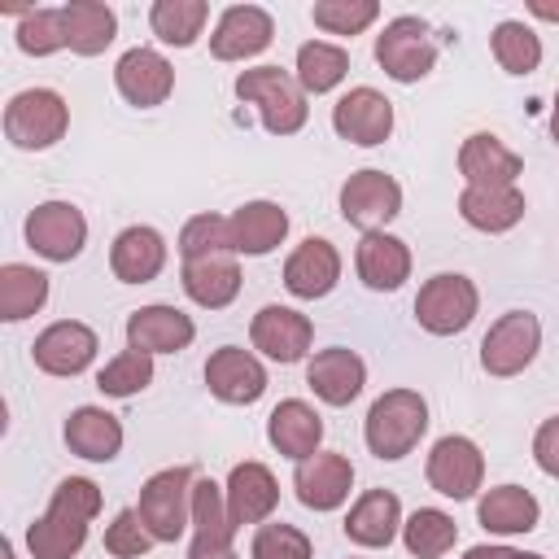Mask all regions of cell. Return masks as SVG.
I'll return each mask as SVG.
<instances>
[{
    "label": "cell",
    "instance_id": "cell-15",
    "mask_svg": "<svg viewBox=\"0 0 559 559\" xmlns=\"http://www.w3.org/2000/svg\"><path fill=\"white\" fill-rule=\"evenodd\" d=\"M114 87L127 105L135 109H157L166 105V96L175 92V66L157 52V48H127L118 61H114Z\"/></svg>",
    "mask_w": 559,
    "mask_h": 559
},
{
    "label": "cell",
    "instance_id": "cell-9",
    "mask_svg": "<svg viewBox=\"0 0 559 559\" xmlns=\"http://www.w3.org/2000/svg\"><path fill=\"white\" fill-rule=\"evenodd\" d=\"M424 476L428 485L441 493V498H454V502H467L480 493L485 485V454L472 437L463 432H445L432 441L428 450V463H424Z\"/></svg>",
    "mask_w": 559,
    "mask_h": 559
},
{
    "label": "cell",
    "instance_id": "cell-6",
    "mask_svg": "<svg viewBox=\"0 0 559 559\" xmlns=\"http://www.w3.org/2000/svg\"><path fill=\"white\" fill-rule=\"evenodd\" d=\"M476 310H480V293L459 271H437L415 293V323L428 336H459V332H467Z\"/></svg>",
    "mask_w": 559,
    "mask_h": 559
},
{
    "label": "cell",
    "instance_id": "cell-28",
    "mask_svg": "<svg viewBox=\"0 0 559 559\" xmlns=\"http://www.w3.org/2000/svg\"><path fill=\"white\" fill-rule=\"evenodd\" d=\"M227 227H231V249L236 253L266 258L288 236V210L280 201H245L227 214Z\"/></svg>",
    "mask_w": 559,
    "mask_h": 559
},
{
    "label": "cell",
    "instance_id": "cell-3",
    "mask_svg": "<svg viewBox=\"0 0 559 559\" xmlns=\"http://www.w3.org/2000/svg\"><path fill=\"white\" fill-rule=\"evenodd\" d=\"M236 96L245 105L258 109L262 127L271 135H297L310 118V105H306V92L297 83V74L280 70V66H253V70H240L236 74Z\"/></svg>",
    "mask_w": 559,
    "mask_h": 559
},
{
    "label": "cell",
    "instance_id": "cell-25",
    "mask_svg": "<svg viewBox=\"0 0 559 559\" xmlns=\"http://www.w3.org/2000/svg\"><path fill=\"white\" fill-rule=\"evenodd\" d=\"M166 266V236L148 223H131L109 245V271L122 284H153Z\"/></svg>",
    "mask_w": 559,
    "mask_h": 559
},
{
    "label": "cell",
    "instance_id": "cell-52",
    "mask_svg": "<svg viewBox=\"0 0 559 559\" xmlns=\"http://www.w3.org/2000/svg\"><path fill=\"white\" fill-rule=\"evenodd\" d=\"M349 559H358V555H349Z\"/></svg>",
    "mask_w": 559,
    "mask_h": 559
},
{
    "label": "cell",
    "instance_id": "cell-45",
    "mask_svg": "<svg viewBox=\"0 0 559 559\" xmlns=\"http://www.w3.org/2000/svg\"><path fill=\"white\" fill-rule=\"evenodd\" d=\"M157 542L148 537V528H144V520H140V511L135 507H122L109 524H105V550L114 555V559H140V555H148Z\"/></svg>",
    "mask_w": 559,
    "mask_h": 559
},
{
    "label": "cell",
    "instance_id": "cell-29",
    "mask_svg": "<svg viewBox=\"0 0 559 559\" xmlns=\"http://www.w3.org/2000/svg\"><path fill=\"white\" fill-rule=\"evenodd\" d=\"M179 284H183L188 301H197L201 310H227V306L240 297L245 275H240L236 253H210V258L183 262Z\"/></svg>",
    "mask_w": 559,
    "mask_h": 559
},
{
    "label": "cell",
    "instance_id": "cell-36",
    "mask_svg": "<svg viewBox=\"0 0 559 559\" xmlns=\"http://www.w3.org/2000/svg\"><path fill=\"white\" fill-rule=\"evenodd\" d=\"M293 74H297V83H301L306 96H323V92H332V87L345 83V74H349V52H345L341 44H328V39H306V44L297 48Z\"/></svg>",
    "mask_w": 559,
    "mask_h": 559
},
{
    "label": "cell",
    "instance_id": "cell-4",
    "mask_svg": "<svg viewBox=\"0 0 559 559\" xmlns=\"http://www.w3.org/2000/svg\"><path fill=\"white\" fill-rule=\"evenodd\" d=\"M192 485H197V472L192 467H162L153 472L144 485H140V520L148 528L153 542L162 546H175L183 533H192Z\"/></svg>",
    "mask_w": 559,
    "mask_h": 559
},
{
    "label": "cell",
    "instance_id": "cell-24",
    "mask_svg": "<svg viewBox=\"0 0 559 559\" xmlns=\"http://www.w3.org/2000/svg\"><path fill=\"white\" fill-rule=\"evenodd\" d=\"M402 520L406 515H402V502H397L393 489H367V493L354 498V507H349L341 528H345V537L354 546L384 550V546H393L402 537Z\"/></svg>",
    "mask_w": 559,
    "mask_h": 559
},
{
    "label": "cell",
    "instance_id": "cell-40",
    "mask_svg": "<svg viewBox=\"0 0 559 559\" xmlns=\"http://www.w3.org/2000/svg\"><path fill=\"white\" fill-rule=\"evenodd\" d=\"M153 384V354H144V349H122V354H114L100 371H96V389L105 393V397H135V393H144Z\"/></svg>",
    "mask_w": 559,
    "mask_h": 559
},
{
    "label": "cell",
    "instance_id": "cell-12",
    "mask_svg": "<svg viewBox=\"0 0 559 559\" xmlns=\"http://www.w3.org/2000/svg\"><path fill=\"white\" fill-rule=\"evenodd\" d=\"M332 131L345 140V144H358V148H376L393 135V100L376 87H349L341 92V100L332 105Z\"/></svg>",
    "mask_w": 559,
    "mask_h": 559
},
{
    "label": "cell",
    "instance_id": "cell-48",
    "mask_svg": "<svg viewBox=\"0 0 559 559\" xmlns=\"http://www.w3.org/2000/svg\"><path fill=\"white\" fill-rule=\"evenodd\" d=\"M528 13L542 22H559V4H546V0H528Z\"/></svg>",
    "mask_w": 559,
    "mask_h": 559
},
{
    "label": "cell",
    "instance_id": "cell-20",
    "mask_svg": "<svg viewBox=\"0 0 559 559\" xmlns=\"http://www.w3.org/2000/svg\"><path fill=\"white\" fill-rule=\"evenodd\" d=\"M341 284V249L328 236H306L284 258V288L297 301H319Z\"/></svg>",
    "mask_w": 559,
    "mask_h": 559
},
{
    "label": "cell",
    "instance_id": "cell-30",
    "mask_svg": "<svg viewBox=\"0 0 559 559\" xmlns=\"http://www.w3.org/2000/svg\"><path fill=\"white\" fill-rule=\"evenodd\" d=\"M70 454L87 459V463H114L122 454V419L109 415L105 406H74L66 415V428H61Z\"/></svg>",
    "mask_w": 559,
    "mask_h": 559
},
{
    "label": "cell",
    "instance_id": "cell-21",
    "mask_svg": "<svg viewBox=\"0 0 559 559\" xmlns=\"http://www.w3.org/2000/svg\"><path fill=\"white\" fill-rule=\"evenodd\" d=\"M192 341H197V323L179 306L153 301V306H140L127 314V345L131 349H144L157 358V354H179Z\"/></svg>",
    "mask_w": 559,
    "mask_h": 559
},
{
    "label": "cell",
    "instance_id": "cell-49",
    "mask_svg": "<svg viewBox=\"0 0 559 559\" xmlns=\"http://www.w3.org/2000/svg\"><path fill=\"white\" fill-rule=\"evenodd\" d=\"M188 559H240L231 546L227 550H197V546H188Z\"/></svg>",
    "mask_w": 559,
    "mask_h": 559
},
{
    "label": "cell",
    "instance_id": "cell-8",
    "mask_svg": "<svg viewBox=\"0 0 559 559\" xmlns=\"http://www.w3.org/2000/svg\"><path fill=\"white\" fill-rule=\"evenodd\" d=\"M542 349V319L533 310H507L489 323L485 341H480V367L498 380L520 376L524 367H533Z\"/></svg>",
    "mask_w": 559,
    "mask_h": 559
},
{
    "label": "cell",
    "instance_id": "cell-41",
    "mask_svg": "<svg viewBox=\"0 0 559 559\" xmlns=\"http://www.w3.org/2000/svg\"><path fill=\"white\" fill-rule=\"evenodd\" d=\"M380 17V4L376 0H314L310 4V22L323 31V35H362L371 22Z\"/></svg>",
    "mask_w": 559,
    "mask_h": 559
},
{
    "label": "cell",
    "instance_id": "cell-47",
    "mask_svg": "<svg viewBox=\"0 0 559 559\" xmlns=\"http://www.w3.org/2000/svg\"><path fill=\"white\" fill-rule=\"evenodd\" d=\"M463 559H546V555L515 550V546H498V542H480V546H467Z\"/></svg>",
    "mask_w": 559,
    "mask_h": 559
},
{
    "label": "cell",
    "instance_id": "cell-7",
    "mask_svg": "<svg viewBox=\"0 0 559 559\" xmlns=\"http://www.w3.org/2000/svg\"><path fill=\"white\" fill-rule=\"evenodd\" d=\"M376 66L393 83H419V79H428L432 66H437V39H432L428 22L415 17V13L389 17L384 31L376 35Z\"/></svg>",
    "mask_w": 559,
    "mask_h": 559
},
{
    "label": "cell",
    "instance_id": "cell-27",
    "mask_svg": "<svg viewBox=\"0 0 559 559\" xmlns=\"http://www.w3.org/2000/svg\"><path fill=\"white\" fill-rule=\"evenodd\" d=\"M266 441L275 454L293 459V463H306L310 454H319L323 445V419L310 402L301 397H284L271 415H266Z\"/></svg>",
    "mask_w": 559,
    "mask_h": 559
},
{
    "label": "cell",
    "instance_id": "cell-10",
    "mask_svg": "<svg viewBox=\"0 0 559 559\" xmlns=\"http://www.w3.org/2000/svg\"><path fill=\"white\" fill-rule=\"evenodd\" d=\"M341 218L358 231H384V223H393L402 214V183L376 166L354 170L341 183Z\"/></svg>",
    "mask_w": 559,
    "mask_h": 559
},
{
    "label": "cell",
    "instance_id": "cell-43",
    "mask_svg": "<svg viewBox=\"0 0 559 559\" xmlns=\"http://www.w3.org/2000/svg\"><path fill=\"white\" fill-rule=\"evenodd\" d=\"M210 253H236L231 249V227L223 214H192L183 227H179V258L183 262H197V258H210Z\"/></svg>",
    "mask_w": 559,
    "mask_h": 559
},
{
    "label": "cell",
    "instance_id": "cell-2",
    "mask_svg": "<svg viewBox=\"0 0 559 559\" xmlns=\"http://www.w3.org/2000/svg\"><path fill=\"white\" fill-rule=\"evenodd\" d=\"M428 432V402L419 389H389L367 406L362 441L380 463L406 459Z\"/></svg>",
    "mask_w": 559,
    "mask_h": 559
},
{
    "label": "cell",
    "instance_id": "cell-50",
    "mask_svg": "<svg viewBox=\"0 0 559 559\" xmlns=\"http://www.w3.org/2000/svg\"><path fill=\"white\" fill-rule=\"evenodd\" d=\"M550 140L559 144V92H555V105H550Z\"/></svg>",
    "mask_w": 559,
    "mask_h": 559
},
{
    "label": "cell",
    "instance_id": "cell-51",
    "mask_svg": "<svg viewBox=\"0 0 559 559\" xmlns=\"http://www.w3.org/2000/svg\"><path fill=\"white\" fill-rule=\"evenodd\" d=\"M0 559H13V542H9V537L0 542Z\"/></svg>",
    "mask_w": 559,
    "mask_h": 559
},
{
    "label": "cell",
    "instance_id": "cell-33",
    "mask_svg": "<svg viewBox=\"0 0 559 559\" xmlns=\"http://www.w3.org/2000/svg\"><path fill=\"white\" fill-rule=\"evenodd\" d=\"M66 17V44L79 57H96L118 39V13L105 0H70L61 4Z\"/></svg>",
    "mask_w": 559,
    "mask_h": 559
},
{
    "label": "cell",
    "instance_id": "cell-14",
    "mask_svg": "<svg viewBox=\"0 0 559 559\" xmlns=\"http://www.w3.org/2000/svg\"><path fill=\"white\" fill-rule=\"evenodd\" d=\"M96 349H100V341H96V332H92L87 323H79V319H57V323H48V328L35 336L31 358H35V367H39L44 376L70 380V376H83V371L96 362Z\"/></svg>",
    "mask_w": 559,
    "mask_h": 559
},
{
    "label": "cell",
    "instance_id": "cell-37",
    "mask_svg": "<svg viewBox=\"0 0 559 559\" xmlns=\"http://www.w3.org/2000/svg\"><path fill=\"white\" fill-rule=\"evenodd\" d=\"M454 542H459V524L441 507H419L402 520V546L415 559H441L454 550Z\"/></svg>",
    "mask_w": 559,
    "mask_h": 559
},
{
    "label": "cell",
    "instance_id": "cell-42",
    "mask_svg": "<svg viewBox=\"0 0 559 559\" xmlns=\"http://www.w3.org/2000/svg\"><path fill=\"white\" fill-rule=\"evenodd\" d=\"M13 39H17V48L26 57H52V52L70 48L66 44V17H61V9H26L17 17V35Z\"/></svg>",
    "mask_w": 559,
    "mask_h": 559
},
{
    "label": "cell",
    "instance_id": "cell-44",
    "mask_svg": "<svg viewBox=\"0 0 559 559\" xmlns=\"http://www.w3.org/2000/svg\"><path fill=\"white\" fill-rule=\"evenodd\" d=\"M249 559H314V546H310V537L297 524L266 520V524L253 528Z\"/></svg>",
    "mask_w": 559,
    "mask_h": 559
},
{
    "label": "cell",
    "instance_id": "cell-13",
    "mask_svg": "<svg viewBox=\"0 0 559 559\" xmlns=\"http://www.w3.org/2000/svg\"><path fill=\"white\" fill-rule=\"evenodd\" d=\"M249 341H253V349H258L262 358L288 367V362H301V358L310 354V345H314V323H310L301 310L271 301V306H262V310L253 314Z\"/></svg>",
    "mask_w": 559,
    "mask_h": 559
},
{
    "label": "cell",
    "instance_id": "cell-32",
    "mask_svg": "<svg viewBox=\"0 0 559 559\" xmlns=\"http://www.w3.org/2000/svg\"><path fill=\"white\" fill-rule=\"evenodd\" d=\"M459 218L485 236H502L524 218V192L520 188H463Z\"/></svg>",
    "mask_w": 559,
    "mask_h": 559
},
{
    "label": "cell",
    "instance_id": "cell-17",
    "mask_svg": "<svg viewBox=\"0 0 559 559\" xmlns=\"http://www.w3.org/2000/svg\"><path fill=\"white\" fill-rule=\"evenodd\" d=\"M271 39H275V17L262 4H231L218 13L210 31V52L214 61H249L266 52Z\"/></svg>",
    "mask_w": 559,
    "mask_h": 559
},
{
    "label": "cell",
    "instance_id": "cell-26",
    "mask_svg": "<svg viewBox=\"0 0 559 559\" xmlns=\"http://www.w3.org/2000/svg\"><path fill=\"white\" fill-rule=\"evenodd\" d=\"M354 271L371 293H397L411 280V249L393 231H362L354 249Z\"/></svg>",
    "mask_w": 559,
    "mask_h": 559
},
{
    "label": "cell",
    "instance_id": "cell-34",
    "mask_svg": "<svg viewBox=\"0 0 559 559\" xmlns=\"http://www.w3.org/2000/svg\"><path fill=\"white\" fill-rule=\"evenodd\" d=\"M236 537V524L227 515V493L218 480L197 476L192 485V546L197 550H227Z\"/></svg>",
    "mask_w": 559,
    "mask_h": 559
},
{
    "label": "cell",
    "instance_id": "cell-5",
    "mask_svg": "<svg viewBox=\"0 0 559 559\" xmlns=\"http://www.w3.org/2000/svg\"><path fill=\"white\" fill-rule=\"evenodd\" d=\"M70 131V105L52 87H22L4 105V140L22 153H44Z\"/></svg>",
    "mask_w": 559,
    "mask_h": 559
},
{
    "label": "cell",
    "instance_id": "cell-23",
    "mask_svg": "<svg viewBox=\"0 0 559 559\" xmlns=\"http://www.w3.org/2000/svg\"><path fill=\"white\" fill-rule=\"evenodd\" d=\"M306 384L323 406H349L367 384V362L345 345H328V349L310 354Z\"/></svg>",
    "mask_w": 559,
    "mask_h": 559
},
{
    "label": "cell",
    "instance_id": "cell-16",
    "mask_svg": "<svg viewBox=\"0 0 559 559\" xmlns=\"http://www.w3.org/2000/svg\"><path fill=\"white\" fill-rule=\"evenodd\" d=\"M205 389L227 406H253L266 393V367L253 349L218 345L205 358Z\"/></svg>",
    "mask_w": 559,
    "mask_h": 559
},
{
    "label": "cell",
    "instance_id": "cell-38",
    "mask_svg": "<svg viewBox=\"0 0 559 559\" xmlns=\"http://www.w3.org/2000/svg\"><path fill=\"white\" fill-rule=\"evenodd\" d=\"M205 22H210L205 0H153V9H148V26L166 48H192L201 39Z\"/></svg>",
    "mask_w": 559,
    "mask_h": 559
},
{
    "label": "cell",
    "instance_id": "cell-11",
    "mask_svg": "<svg viewBox=\"0 0 559 559\" xmlns=\"http://www.w3.org/2000/svg\"><path fill=\"white\" fill-rule=\"evenodd\" d=\"M26 245L44 262H74L87 245V218L74 201H39L26 214Z\"/></svg>",
    "mask_w": 559,
    "mask_h": 559
},
{
    "label": "cell",
    "instance_id": "cell-31",
    "mask_svg": "<svg viewBox=\"0 0 559 559\" xmlns=\"http://www.w3.org/2000/svg\"><path fill=\"white\" fill-rule=\"evenodd\" d=\"M476 520L493 537H524L542 524V502L524 485H493L476 498Z\"/></svg>",
    "mask_w": 559,
    "mask_h": 559
},
{
    "label": "cell",
    "instance_id": "cell-39",
    "mask_svg": "<svg viewBox=\"0 0 559 559\" xmlns=\"http://www.w3.org/2000/svg\"><path fill=\"white\" fill-rule=\"evenodd\" d=\"M489 52L507 74H533L542 66V35L520 17H502L489 31Z\"/></svg>",
    "mask_w": 559,
    "mask_h": 559
},
{
    "label": "cell",
    "instance_id": "cell-19",
    "mask_svg": "<svg viewBox=\"0 0 559 559\" xmlns=\"http://www.w3.org/2000/svg\"><path fill=\"white\" fill-rule=\"evenodd\" d=\"M459 175L463 188H515V179L524 175V157L493 131H472L459 144Z\"/></svg>",
    "mask_w": 559,
    "mask_h": 559
},
{
    "label": "cell",
    "instance_id": "cell-46",
    "mask_svg": "<svg viewBox=\"0 0 559 559\" xmlns=\"http://www.w3.org/2000/svg\"><path fill=\"white\" fill-rule=\"evenodd\" d=\"M533 463L550 480H559V415H550V419L537 424V432H533Z\"/></svg>",
    "mask_w": 559,
    "mask_h": 559
},
{
    "label": "cell",
    "instance_id": "cell-35",
    "mask_svg": "<svg viewBox=\"0 0 559 559\" xmlns=\"http://www.w3.org/2000/svg\"><path fill=\"white\" fill-rule=\"evenodd\" d=\"M48 301V275L31 262H4L0 266V319L4 323H22L31 314H39Z\"/></svg>",
    "mask_w": 559,
    "mask_h": 559
},
{
    "label": "cell",
    "instance_id": "cell-18",
    "mask_svg": "<svg viewBox=\"0 0 559 559\" xmlns=\"http://www.w3.org/2000/svg\"><path fill=\"white\" fill-rule=\"evenodd\" d=\"M349 489H354V463L336 450H319L310 454L306 463H297L293 472V493L306 511H336L349 502Z\"/></svg>",
    "mask_w": 559,
    "mask_h": 559
},
{
    "label": "cell",
    "instance_id": "cell-1",
    "mask_svg": "<svg viewBox=\"0 0 559 559\" xmlns=\"http://www.w3.org/2000/svg\"><path fill=\"white\" fill-rule=\"evenodd\" d=\"M100 515V489L87 476H66L52 498L48 511L39 520L26 524V550L31 559H74L87 546V528Z\"/></svg>",
    "mask_w": 559,
    "mask_h": 559
},
{
    "label": "cell",
    "instance_id": "cell-22",
    "mask_svg": "<svg viewBox=\"0 0 559 559\" xmlns=\"http://www.w3.org/2000/svg\"><path fill=\"white\" fill-rule=\"evenodd\" d=\"M223 493H227V515H231L236 528H245V524H266V520L275 515V507H280L275 472H271L266 463H258V459L236 463V467L227 472Z\"/></svg>",
    "mask_w": 559,
    "mask_h": 559
}]
</instances>
